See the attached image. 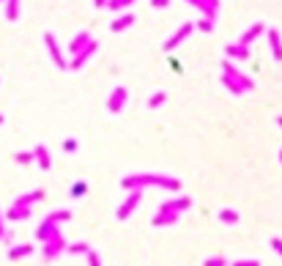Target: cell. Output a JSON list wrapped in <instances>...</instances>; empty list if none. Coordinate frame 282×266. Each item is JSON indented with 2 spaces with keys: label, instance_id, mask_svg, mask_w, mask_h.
Masks as SVG:
<instances>
[{
  "label": "cell",
  "instance_id": "obj_1",
  "mask_svg": "<svg viewBox=\"0 0 282 266\" xmlns=\"http://www.w3.org/2000/svg\"><path fill=\"white\" fill-rule=\"evenodd\" d=\"M189 33H192V25H189V22H186L184 28H178V31H175L173 36H170V42L164 44V50H175V47H178V44H181V42H184V39H186V36H189Z\"/></svg>",
  "mask_w": 282,
  "mask_h": 266
},
{
  "label": "cell",
  "instance_id": "obj_2",
  "mask_svg": "<svg viewBox=\"0 0 282 266\" xmlns=\"http://www.w3.org/2000/svg\"><path fill=\"white\" fill-rule=\"evenodd\" d=\"M263 31H266V28H263V22H257V25H252V28H249V31H246V33H244V36H241V42H238V44H241V47H249V44H252V42H255V39H257V36H260V33H263Z\"/></svg>",
  "mask_w": 282,
  "mask_h": 266
},
{
  "label": "cell",
  "instance_id": "obj_3",
  "mask_svg": "<svg viewBox=\"0 0 282 266\" xmlns=\"http://www.w3.org/2000/svg\"><path fill=\"white\" fill-rule=\"evenodd\" d=\"M268 44H271L274 58H277V61H282V39H279L277 31H268Z\"/></svg>",
  "mask_w": 282,
  "mask_h": 266
},
{
  "label": "cell",
  "instance_id": "obj_4",
  "mask_svg": "<svg viewBox=\"0 0 282 266\" xmlns=\"http://www.w3.org/2000/svg\"><path fill=\"white\" fill-rule=\"evenodd\" d=\"M227 55H230V58H238V61H244V58H249V47H241V44H230V47H227Z\"/></svg>",
  "mask_w": 282,
  "mask_h": 266
},
{
  "label": "cell",
  "instance_id": "obj_5",
  "mask_svg": "<svg viewBox=\"0 0 282 266\" xmlns=\"http://www.w3.org/2000/svg\"><path fill=\"white\" fill-rule=\"evenodd\" d=\"M129 25H132V17H121V20H115L113 22V31H123V28H129Z\"/></svg>",
  "mask_w": 282,
  "mask_h": 266
},
{
  "label": "cell",
  "instance_id": "obj_6",
  "mask_svg": "<svg viewBox=\"0 0 282 266\" xmlns=\"http://www.w3.org/2000/svg\"><path fill=\"white\" fill-rule=\"evenodd\" d=\"M197 28H200L203 33H208L211 28H214V22H211V17H205V20H200V22H197Z\"/></svg>",
  "mask_w": 282,
  "mask_h": 266
},
{
  "label": "cell",
  "instance_id": "obj_7",
  "mask_svg": "<svg viewBox=\"0 0 282 266\" xmlns=\"http://www.w3.org/2000/svg\"><path fill=\"white\" fill-rule=\"evenodd\" d=\"M129 3H132V0H110V6H113L115 11H118V9H123V6H129Z\"/></svg>",
  "mask_w": 282,
  "mask_h": 266
},
{
  "label": "cell",
  "instance_id": "obj_8",
  "mask_svg": "<svg viewBox=\"0 0 282 266\" xmlns=\"http://www.w3.org/2000/svg\"><path fill=\"white\" fill-rule=\"evenodd\" d=\"M222 219H225V222H233V219H236V214H233V211H222Z\"/></svg>",
  "mask_w": 282,
  "mask_h": 266
},
{
  "label": "cell",
  "instance_id": "obj_9",
  "mask_svg": "<svg viewBox=\"0 0 282 266\" xmlns=\"http://www.w3.org/2000/svg\"><path fill=\"white\" fill-rule=\"evenodd\" d=\"M151 3H154L156 9H162V6H167V0H151Z\"/></svg>",
  "mask_w": 282,
  "mask_h": 266
},
{
  "label": "cell",
  "instance_id": "obj_10",
  "mask_svg": "<svg viewBox=\"0 0 282 266\" xmlns=\"http://www.w3.org/2000/svg\"><path fill=\"white\" fill-rule=\"evenodd\" d=\"M236 266H257V263H255V261H238Z\"/></svg>",
  "mask_w": 282,
  "mask_h": 266
},
{
  "label": "cell",
  "instance_id": "obj_11",
  "mask_svg": "<svg viewBox=\"0 0 282 266\" xmlns=\"http://www.w3.org/2000/svg\"><path fill=\"white\" fill-rule=\"evenodd\" d=\"M271 244H274V247H277V250L282 252V241H279V239H274V241H271Z\"/></svg>",
  "mask_w": 282,
  "mask_h": 266
},
{
  "label": "cell",
  "instance_id": "obj_12",
  "mask_svg": "<svg viewBox=\"0 0 282 266\" xmlns=\"http://www.w3.org/2000/svg\"><path fill=\"white\" fill-rule=\"evenodd\" d=\"M208 266H225V263H222V261H216V258H214V261H208Z\"/></svg>",
  "mask_w": 282,
  "mask_h": 266
},
{
  "label": "cell",
  "instance_id": "obj_13",
  "mask_svg": "<svg viewBox=\"0 0 282 266\" xmlns=\"http://www.w3.org/2000/svg\"><path fill=\"white\" fill-rule=\"evenodd\" d=\"M96 6H104V0H96Z\"/></svg>",
  "mask_w": 282,
  "mask_h": 266
},
{
  "label": "cell",
  "instance_id": "obj_14",
  "mask_svg": "<svg viewBox=\"0 0 282 266\" xmlns=\"http://www.w3.org/2000/svg\"><path fill=\"white\" fill-rule=\"evenodd\" d=\"M279 124H282V115H279Z\"/></svg>",
  "mask_w": 282,
  "mask_h": 266
},
{
  "label": "cell",
  "instance_id": "obj_15",
  "mask_svg": "<svg viewBox=\"0 0 282 266\" xmlns=\"http://www.w3.org/2000/svg\"><path fill=\"white\" fill-rule=\"evenodd\" d=\"M279 159H282V154H279Z\"/></svg>",
  "mask_w": 282,
  "mask_h": 266
}]
</instances>
